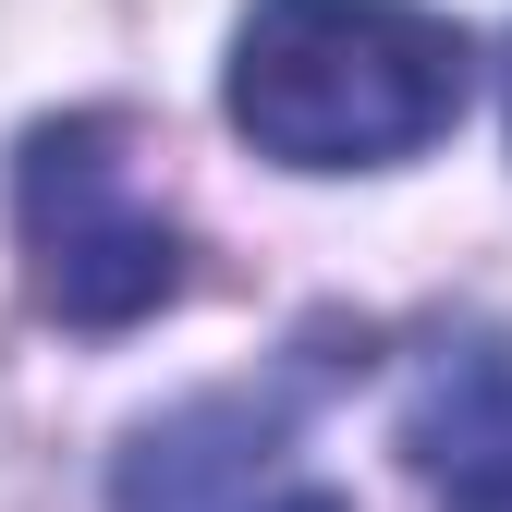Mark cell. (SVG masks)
<instances>
[{"label":"cell","instance_id":"6da1fadb","mask_svg":"<svg viewBox=\"0 0 512 512\" xmlns=\"http://www.w3.org/2000/svg\"><path fill=\"white\" fill-rule=\"evenodd\" d=\"M464 25L415 0H256L232 37V135L281 171H391L464 122Z\"/></svg>","mask_w":512,"mask_h":512},{"label":"cell","instance_id":"7a4b0ae2","mask_svg":"<svg viewBox=\"0 0 512 512\" xmlns=\"http://www.w3.org/2000/svg\"><path fill=\"white\" fill-rule=\"evenodd\" d=\"M13 232H25V281L61 330H135L183 293V220L147 196L135 135L110 110H61L25 135Z\"/></svg>","mask_w":512,"mask_h":512},{"label":"cell","instance_id":"3957f363","mask_svg":"<svg viewBox=\"0 0 512 512\" xmlns=\"http://www.w3.org/2000/svg\"><path fill=\"white\" fill-rule=\"evenodd\" d=\"M110 512H354L330 476H305L293 415L281 403H183L159 427H135V452L110 476Z\"/></svg>","mask_w":512,"mask_h":512},{"label":"cell","instance_id":"277c9868","mask_svg":"<svg viewBox=\"0 0 512 512\" xmlns=\"http://www.w3.org/2000/svg\"><path fill=\"white\" fill-rule=\"evenodd\" d=\"M403 464L439 512H512V342L464 330L403 378Z\"/></svg>","mask_w":512,"mask_h":512}]
</instances>
